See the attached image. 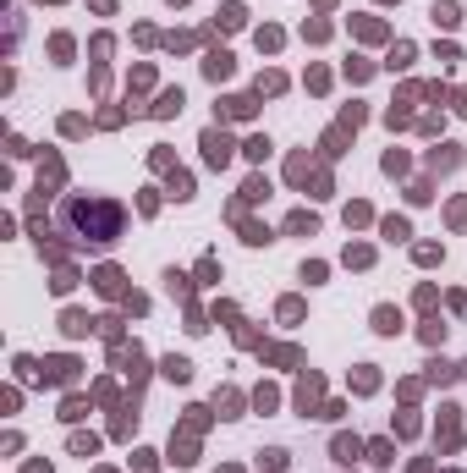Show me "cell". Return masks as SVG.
<instances>
[{"label": "cell", "mask_w": 467, "mask_h": 473, "mask_svg": "<svg viewBox=\"0 0 467 473\" xmlns=\"http://www.w3.org/2000/svg\"><path fill=\"white\" fill-rule=\"evenodd\" d=\"M281 88H286L281 72H264V78H258V94H281Z\"/></svg>", "instance_id": "cb8c5ba5"}, {"label": "cell", "mask_w": 467, "mask_h": 473, "mask_svg": "<svg viewBox=\"0 0 467 473\" xmlns=\"http://www.w3.org/2000/svg\"><path fill=\"white\" fill-rule=\"evenodd\" d=\"M286 232H297V237H313V232H319V215H313V209H297V215L286 221Z\"/></svg>", "instance_id": "8992f818"}, {"label": "cell", "mask_w": 467, "mask_h": 473, "mask_svg": "<svg viewBox=\"0 0 467 473\" xmlns=\"http://www.w3.org/2000/svg\"><path fill=\"white\" fill-rule=\"evenodd\" d=\"M170 198H193V176L187 171H170Z\"/></svg>", "instance_id": "2e32d148"}, {"label": "cell", "mask_w": 467, "mask_h": 473, "mask_svg": "<svg viewBox=\"0 0 467 473\" xmlns=\"http://www.w3.org/2000/svg\"><path fill=\"white\" fill-rule=\"evenodd\" d=\"M429 17H434L440 28H457V22H462V11H457L451 0H434V11H429Z\"/></svg>", "instance_id": "9c48e42d"}, {"label": "cell", "mask_w": 467, "mask_h": 473, "mask_svg": "<svg viewBox=\"0 0 467 473\" xmlns=\"http://www.w3.org/2000/svg\"><path fill=\"white\" fill-rule=\"evenodd\" d=\"M407 61H412V44H396V50H390V61H385V67L396 72V67H407Z\"/></svg>", "instance_id": "484cf974"}, {"label": "cell", "mask_w": 467, "mask_h": 473, "mask_svg": "<svg viewBox=\"0 0 467 473\" xmlns=\"http://www.w3.org/2000/svg\"><path fill=\"white\" fill-rule=\"evenodd\" d=\"M215 407H220V418H242V413H236L242 396H236V391H220V396H215Z\"/></svg>", "instance_id": "9a60e30c"}, {"label": "cell", "mask_w": 467, "mask_h": 473, "mask_svg": "<svg viewBox=\"0 0 467 473\" xmlns=\"http://www.w3.org/2000/svg\"><path fill=\"white\" fill-rule=\"evenodd\" d=\"M220 116H231V121L253 116V99H226V105H220Z\"/></svg>", "instance_id": "e0dca14e"}, {"label": "cell", "mask_w": 467, "mask_h": 473, "mask_svg": "<svg viewBox=\"0 0 467 473\" xmlns=\"http://www.w3.org/2000/svg\"><path fill=\"white\" fill-rule=\"evenodd\" d=\"M242 155H247V160H270V138H264V132H258V138H247V144H242Z\"/></svg>", "instance_id": "ac0fdd59"}, {"label": "cell", "mask_w": 467, "mask_h": 473, "mask_svg": "<svg viewBox=\"0 0 467 473\" xmlns=\"http://www.w3.org/2000/svg\"><path fill=\"white\" fill-rule=\"evenodd\" d=\"M374 330H380V336H396V330H401V309L380 303V309H374Z\"/></svg>", "instance_id": "5b68a950"}, {"label": "cell", "mask_w": 467, "mask_h": 473, "mask_svg": "<svg viewBox=\"0 0 467 473\" xmlns=\"http://www.w3.org/2000/svg\"><path fill=\"white\" fill-rule=\"evenodd\" d=\"M88 325H94V319H88V314H78V309H72V314H67V336H88Z\"/></svg>", "instance_id": "44dd1931"}, {"label": "cell", "mask_w": 467, "mask_h": 473, "mask_svg": "<svg viewBox=\"0 0 467 473\" xmlns=\"http://www.w3.org/2000/svg\"><path fill=\"white\" fill-rule=\"evenodd\" d=\"M281 319H286V325H297V319H303V303H297V298H286V303H281Z\"/></svg>", "instance_id": "4316f807"}, {"label": "cell", "mask_w": 467, "mask_h": 473, "mask_svg": "<svg viewBox=\"0 0 467 473\" xmlns=\"http://www.w3.org/2000/svg\"><path fill=\"white\" fill-rule=\"evenodd\" d=\"M67 226L82 237V242H94V248H110L121 226H127V209L116 204V198H99V193H88V198H67Z\"/></svg>", "instance_id": "6da1fadb"}, {"label": "cell", "mask_w": 467, "mask_h": 473, "mask_svg": "<svg viewBox=\"0 0 467 473\" xmlns=\"http://www.w3.org/2000/svg\"><path fill=\"white\" fill-rule=\"evenodd\" d=\"M242 198H247V204L270 198V182H264V176H247V182H242Z\"/></svg>", "instance_id": "4fadbf2b"}, {"label": "cell", "mask_w": 467, "mask_h": 473, "mask_svg": "<svg viewBox=\"0 0 467 473\" xmlns=\"http://www.w3.org/2000/svg\"><path fill=\"white\" fill-rule=\"evenodd\" d=\"M457 110H462V116H467V88H462V94H457Z\"/></svg>", "instance_id": "d6a6232c"}, {"label": "cell", "mask_w": 467, "mask_h": 473, "mask_svg": "<svg viewBox=\"0 0 467 473\" xmlns=\"http://www.w3.org/2000/svg\"><path fill=\"white\" fill-rule=\"evenodd\" d=\"M352 386H358V391H374V386H380V375H374V369H369V363H363V369H358V375H352Z\"/></svg>", "instance_id": "603a6c76"}, {"label": "cell", "mask_w": 467, "mask_h": 473, "mask_svg": "<svg viewBox=\"0 0 467 473\" xmlns=\"http://www.w3.org/2000/svg\"><path fill=\"white\" fill-rule=\"evenodd\" d=\"M451 226H467V204H451Z\"/></svg>", "instance_id": "1f68e13d"}, {"label": "cell", "mask_w": 467, "mask_h": 473, "mask_svg": "<svg viewBox=\"0 0 467 473\" xmlns=\"http://www.w3.org/2000/svg\"><path fill=\"white\" fill-rule=\"evenodd\" d=\"M451 375H457V369H451V363H440V358H434V363H429V380H434V386H440V380H451Z\"/></svg>", "instance_id": "f1b7e54d"}, {"label": "cell", "mask_w": 467, "mask_h": 473, "mask_svg": "<svg viewBox=\"0 0 467 473\" xmlns=\"http://www.w3.org/2000/svg\"><path fill=\"white\" fill-rule=\"evenodd\" d=\"M231 155H236V144H231V132H220V127H209L204 132V160L220 171V165H231Z\"/></svg>", "instance_id": "7a4b0ae2"}, {"label": "cell", "mask_w": 467, "mask_h": 473, "mask_svg": "<svg viewBox=\"0 0 467 473\" xmlns=\"http://www.w3.org/2000/svg\"><path fill=\"white\" fill-rule=\"evenodd\" d=\"M380 232H385L390 242H407V237H412V226H407L401 215H390V221H380Z\"/></svg>", "instance_id": "7c38bea8"}, {"label": "cell", "mask_w": 467, "mask_h": 473, "mask_svg": "<svg viewBox=\"0 0 467 473\" xmlns=\"http://www.w3.org/2000/svg\"><path fill=\"white\" fill-rule=\"evenodd\" d=\"M44 375H50V380H61V386H67V380H72V375H78V363H72V358H50V363H44Z\"/></svg>", "instance_id": "30bf717a"}, {"label": "cell", "mask_w": 467, "mask_h": 473, "mask_svg": "<svg viewBox=\"0 0 467 473\" xmlns=\"http://www.w3.org/2000/svg\"><path fill=\"white\" fill-rule=\"evenodd\" d=\"M264 468L281 473V468H286V452H281V446H275V452H264Z\"/></svg>", "instance_id": "f546056e"}, {"label": "cell", "mask_w": 467, "mask_h": 473, "mask_svg": "<svg viewBox=\"0 0 467 473\" xmlns=\"http://www.w3.org/2000/svg\"><path fill=\"white\" fill-rule=\"evenodd\" d=\"M369 457H374V463H390L396 452H390V440H374V446H369Z\"/></svg>", "instance_id": "4dcf8cb0"}, {"label": "cell", "mask_w": 467, "mask_h": 473, "mask_svg": "<svg viewBox=\"0 0 467 473\" xmlns=\"http://www.w3.org/2000/svg\"><path fill=\"white\" fill-rule=\"evenodd\" d=\"M418 264H440V248L434 242H418Z\"/></svg>", "instance_id": "83f0119b"}, {"label": "cell", "mask_w": 467, "mask_h": 473, "mask_svg": "<svg viewBox=\"0 0 467 473\" xmlns=\"http://www.w3.org/2000/svg\"><path fill=\"white\" fill-rule=\"evenodd\" d=\"M165 375H170V380H187L193 363H187V358H165Z\"/></svg>", "instance_id": "7402d4cb"}, {"label": "cell", "mask_w": 467, "mask_h": 473, "mask_svg": "<svg viewBox=\"0 0 467 473\" xmlns=\"http://www.w3.org/2000/svg\"><path fill=\"white\" fill-rule=\"evenodd\" d=\"M330 452H335V463H358V457H363V440H358V435H335Z\"/></svg>", "instance_id": "3957f363"}, {"label": "cell", "mask_w": 467, "mask_h": 473, "mask_svg": "<svg viewBox=\"0 0 467 473\" xmlns=\"http://www.w3.org/2000/svg\"><path fill=\"white\" fill-rule=\"evenodd\" d=\"M457 160H462V149H457V144H440V149L429 155V165H434V171H451Z\"/></svg>", "instance_id": "ba28073f"}, {"label": "cell", "mask_w": 467, "mask_h": 473, "mask_svg": "<svg viewBox=\"0 0 467 473\" xmlns=\"http://www.w3.org/2000/svg\"><path fill=\"white\" fill-rule=\"evenodd\" d=\"M242 242L258 248V242H275V237H270V226H253V221H247V226H242Z\"/></svg>", "instance_id": "ffe728a7"}, {"label": "cell", "mask_w": 467, "mask_h": 473, "mask_svg": "<svg viewBox=\"0 0 467 473\" xmlns=\"http://www.w3.org/2000/svg\"><path fill=\"white\" fill-rule=\"evenodd\" d=\"M176 110H182V88H165L159 105H155V116H176Z\"/></svg>", "instance_id": "5bb4252c"}, {"label": "cell", "mask_w": 467, "mask_h": 473, "mask_svg": "<svg viewBox=\"0 0 467 473\" xmlns=\"http://www.w3.org/2000/svg\"><path fill=\"white\" fill-rule=\"evenodd\" d=\"M215 22H220V28H242V22H247V11H242V6H226Z\"/></svg>", "instance_id": "d6986e66"}, {"label": "cell", "mask_w": 467, "mask_h": 473, "mask_svg": "<svg viewBox=\"0 0 467 473\" xmlns=\"http://www.w3.org/2000/svg\"><path fill=\"white\" fill-rule=\"evenodd\" d=\"M231 67H236V61H231V55H226V50H215V55L204 61V72H209V78H215V83H220V78H231Z\"/></svg>", "instance_id": "52a82bcc"}, {"label": "cell", "mask_w": 467, "mask_h": 473, "mask_svg": "<svg viewBox=\"0 0 467 473\" xmlns=\"http://www.w3.org/2000/svg\"><path fill=\"white\" fill-rule=\"evenodd\" d=\"M313 402H319V375H308V380L297 386V407H303V413H313Z\"/></svg>", "instance_id": "8fae6325"}, {"label": "cell", "mask_w": 467, "mask_h": 473, "mask_svg": "<svg viewBox=\"0 0 467 473\" xmlns=\"http://www.w3.org/2000/svg\"><path fill=\"white\" fill-rule=\"evenodd\" d=\"M176 6H182V0H176Z\"/></svg>", "instance_id": "836d02e7"}, {"label": "cell", "mask_w": 467, "mask_h": 473, "mask_svg": "<svg viewBox=\"0 0 467 473\" xmlns=\"http://www.w3.org/2000/svg\"><path fill=\"white\" fill-rule=\"evenodd\" d=\"M94 286H99L105 298H121V270H116V264H105V270H94Z\"/></svg>", "instance_id": "277c9868"}, {"label": "cell", "mask_w": 467, "mask_h": 473, "mask_svg": "<svg viewBox=\"0 0 467 473\" xmlns=\"http://www.w3.org/2000/svg\"><path fill=\"white\" fill-rule=\"evenodd\" d=\"M369 259H374V248H363V242H358V248H346V264H358V270H363Z\"/></svg>", "instance_id": "d4e9b609"}]
</instances>
